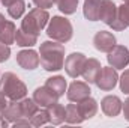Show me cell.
<instances>
[{
  "label": "cell",
  "mask_w": 129,
  "mask_h": 128,
  "mask_svg": "<svg viewBox=\"0 0 129 128\" xmlns=\"http://www.w3.org/2000/svg\"><path fill=\"white\" fill-rule=\"evenodd\" d=\"M41 65L48 72L63 69L64 65V45L57 41H44L39 47Z\"/></svg>",
  "instance_id": "1"
},
{
  "label": "cell",
  "mask_w": 129,
  "mask_h": 128,
  "mask_svg": "<svg viewBox=\"0 0 129 128\" xmlns=\"http://www.w3.org/2000/svg\"><path fill=\"white\" fill-rule=\"evenodd\" d=\"M0 92L8 96V99L20 101L27 96V86L14 72H5L0 77Z\"/></svg>",
  "instance_id": "2"
},
{
  "label": "cell",
  "mask_w": 129,
  "mask_h": 128,
  "mask_svg": "<svg viewBox=\"0 0 129 128\" xmlns=\"http://www.w3.org/2000/svg\"><path fill=\"white\" fill-rule=\"evenodd\" d=\"M45 33H47V36L50 39L62 42V44H66V42H69L72 39L74 27H72V23L66 17L54 15L53 18H50Z\"/></svg>",
  "instance_id": "3"
},
{
  "label": "cell",
  "mask_w": 129,
  "mask_h": 128,
  "mask_svg": "<svg viewBox=\"0 0 129 128\" xmlns=\"http://www.w3.org/2000/svg\"><path fill=\"white\" fill-rule=\"evenodd\" d=\"M50 21V14L47 9H41V8H33L32 11H29V14H26L21 20V27L24 32L33 33V35H39L44 30V27H47Z\"/></svg>",
  "instance_id": "4"
},
{
  "label": "cell",
  "mask_w": 129,
  "mask_h": 128,
  "mask_svg": "<svg viewBox=\"0 0 129 128\" xmlns=\"http://www.w3.org/2000/svg\"><path fill=\"white\" fill-rule=\"evenodd\" d=\"M119 83V74H117V69L113 68V66H102L101 69V74L98 75L96 78V84L98 89L104 91V92H110L113 91Z\"/></svg>",
  "instance_id": "5"
},
{
  "label": "cell",
  "mask_w": 129,
  "mask_h": 128,
  "mask_svg": "<svg viewBox=\"0 0 129 128\" xmlns=\"http://www.w3.org/2000/svg\"><path fill=\"white\" fill-rule=\"evenodd\" d=\"M87 57L83 54V53H71L69 56H66L64 59V71L66 74L71 77V78H78L83 72V68H84V63H86Z\"/></svg>",
  "instance_id": "6"
},
{
  "label": "cell",
  "mask_w": 129,
  "mask_h": 128,
  "mask_svg": "<svg viewBox=\"0 0 129 128\" xmlns=\"http://www.w3.org/2000/svg\"><path fill=\"white\" fill-rule=\"evenodd\" d=\"M107 60L108 65L116 68V69H125L129 65V48H126L125 45H114V48L107 53Z\"/></svg>",
  "instance_id": "7"
},
{
  "label": "cell",
  "mask_w": 129,
  "mask_h": 128,
  "mask_svg": "<svg viewBox=\"0 0 129 128\" xmlns=\"http://www.w3.org/2000/svg\"><path fill=\"white\" fill-rule=\"evenodd\" d=\"M90 84L87 81H80V80H74L69 88L66 89V96L71 102H80L84 98L90 96Z\"/></svg>",
  "instance_id": "8"
},
{
  "label": "cell",
  "mask_w": 129,
  "mask_h": 128,
  "mask_svg": "<svg viewBox=\"0 0 129 128\" xmlns=\"http://www.w3.org/2000/svg\"><path fill=\"white\" fill-rule=\"evenodd\" d=\"M17 63L20 68L27 69V71H33L41 65V59H39V51H35L32 48H26L21 50L17 54Z\"/></svg>",
  "instance_id": "9"
},
{
  "label": "cell",
  "mask_w": 129,
  "mask_h": 128,
  "mask_svg": "<svg viewBox=\"0 0 129 128\" xmlns=\"http://www.w3.org/2000/svg\"><path fill=\"white\" fill-rule=\"evenodd\" d=\"M116 44H117V39H116V36L111 32L99 30L93 36V47L96 48L98 51H101V53H110L114 48Z\"/></svg>",
  "instance_id": "10"
},
{
  "label": "cell",
  "mask_w": 129,
  "mask_h": 128,
  "mask_svg": "<svg viewBox=\"0 0 129 128\" xmlns=\"http://www.w3.org/2000/svg\"><path fill=\"white\" fill-rule=\"evenodd\" d=\"M122 105H123V101L117 95H107L101 99V110L108 118L119 116V113L122 112Z\"/></svg>",
  "instance_id": "11"
},
{
  "label": "cell",
  "mask_w": 129,
  "mask_h": 128,
  "mask_svg": "<svg viewBox=\"0 0 129 128\" xmlns=\"http://www.w3.org/2000/svg\"><path fill=\"white\" fill-rule=\"evenodd\" d=\"M33 99H35V102H36L39 107L47 109V107H50L51 104L57 102V101H59V96L56 95L54 92H51V91L44 84V86L35 89V92H33Z\"/></svg>",
  "instance_id": "12"
},
{
  "label": "cell",
  "mask_w": 129,
  "mask_h": 128,
  "mask_svg": "<svg viewBox=\"0 0 129 128\" xmlns=\"http://www.w3.org/2000/svg\"><path fill=\"white\" fill-rule=\"evenodd\" d=\"M101 69H102L101 62H99L98 59H95V57H89V59L86 60V63H84L83 72H81L84 81H87L89 84H95L98 75L101 74Z\"/></svg>",
  "instance_id": "13"
},
{
  "label": "cell",
  "mask_w": 129,
  "mask_h": 128,
  "mask_svg": "<svg viewBox=\"0 0 129 128\" xmlns=\"http://www.w3.org/2000/svg\"><path fill=\"white\" fill-rule=\"evenodd\" d=\"M117 6L113 0H104L102 6H101V14H99V20L102 23H105L107 26H111L116 20H117Z\"/></svg>",
  "instance_id": "14"
},
{
  "label": "cell",
  "mask_w": 129,
  "mask_h": 128,
  "mask_svg": "<svg viewBox=\"0 0 129 128\" xmlns=\"http://www.w3.org/2000/svg\"><path fill=\"white\" fill-rule=\"evenodd\" d=\"M78 104V110H80V113H81V116H83V119L84 121H87V119H92L93 116H96L98 113V101L95 98H92V96H87V98H84L83 101H80V102H77Z\"/></svg>",
  "instance_id": "15"
},
{
  "label": "cell",
  "mask_w": 129,
  "mask_h": 128,
  "mask_svg": "<svg viewBox=\"0 0 129 128\" xmlns=\"http://www.w3.org/2000/svg\"><path fill=\"white\" fill-rule=\"evenodd\" d=\"M104 0H84L83 5V14L86 20L89 21H99V14H101V6Z\"/></svg>",
  "instance_id": "16"
},
{
  "label": "cell",
  "mask_w": 129,
  "mask_h": 128,
  "mask_svg": "<svg viewBox=\"0 0 129 128\" xmlns=\"http://www.w3.org/2000/svg\"><path fill=\"white\" fill-rule=\"evenodd\" d=\"M45 86H47L51 92H54L59 98L63 96L64 92H66V89H68V83H66V80H64L63 75H53V77H48L47 81H45Z\"/></svg>",
  "instance_id": "17"
},
{
  "label": "cell",
  "mask_w": 129,
  "mask_h": 128,
  "mask_svg": "<svg viewBox=\"0 0 129 128\" xmlns=\"http://www.w3.org/2000/svg\"><path fill=\"white\" fill-rule=\"evenodd\" d=\"M48 110V116H50V124L53 125H62L64 122V113H66V107L62 105L59 101L51 104L50 107H47Z\"/></svg>",
  "instance_id": "18"
},
{
  "label": "cell",
  "mask_w": 129,
  "mask_h": 128,
  "mask_svg": "<svg viewBox=\"0 0 129 128\" xmlns=\"http://www.w3.org/2000/svg\"><path fill=\"white\" fill-rule=\"evenodd\" d=\"M2 115H3V118H5L9 124H14L17 119L23 118L21 107H20V101H12V99H9V102H8V105H6V109L2 112Z\"/></svg>",
  "instance_id": "19"
},
{
  "label": "cell",
  "mask_w": 129,
  "mask_h": 128,
  "mask_svg": "<svg viewBox=\"0 0 129 128\" xmlns=\"http://www.w3.org/2000/svg\"><path fill=\"white\" fill-rule=\"evenodd\" d=\"M15 44L18 47H23V48H32L33 45L38 44V35L27 33L23 29H18L15 33Z\"/></svg>",
  "instance_id": "20"
},
{
  "label": "cell",
  "mask_w": 129,
  "mask_h": 128,
  "mask_svg": "<svg viewBox=\"0 0 129 128\" xmlns=\"http://www.w3.org/2000/svg\"><path fill=\"white\" fill-rule=\"evenodd\" d=\"M15 33H17V27H15L14 21L6 20L3 23L2 29H0V41L8 44V45H11V44L15 42Z\"/></svg>",
  "instance_id": "21"
},
{
  "label": "cell",
  "mask_w": 129,
  "mask_h": 128,
  "mask_svg": "<svg viewBox=\"0 0 129 128\" xmlns=\"http://www.w3.org/2000/svg\"><path fill=\"white\" fill-rule=\"evenodd\" d=\"M83 116L78 110V104H68L64 113V122L69 125H80L83 122Z\"/></svg>",
  "instance_id": "22"
},
{
  "label": "cell",
  "mask_w": 129,
  "mask_h": 128,
  "mask_svg": "<svg viewBox=\"0 0 129 128\" xmlns=\"http://www.w3.org/2000/svg\"><path fill=\"white\" fill-rule=\"evenodd\" d=\"M20 107H21V113L24 118H32L33 115L39 110V105L35 102L33 98H23L20 99Z\"/></svg>",
  "instance_id": "23"
},
{
  "label": "cell",
  "mask_w": 129,
  "mask_h": 128,
  "mask_svg": "<svg viewBox=\"0 0 129 128\" xmlns=\"http://www.w3.org/2000/svg\"><path fill=\"white\" fill-rule=\"evenodd\" d=\"M24 12H26V2L24 0H15L12 5L8 6V14L14 20L21 18L24 15Z\"/></svg>",
  "instance_id": "24"
},
{
  "label": "cell",
  "mask_w": 129,
  "mask_h": 128,
  "mask_svg": "<svg viewBox=\"0 0 129 128\" xmlns=\"http://www.w3.org/2000/svg\"><path fill=\"white\" fill-rule=\"evenodd\" d=\"M30 119V124L32 127H42V125H47L50 124V116H48V110L47 109H39Z\"/></svg>",
  "instance_id": "25"
},
{
  "label": "cell",
  "mask_w": 129,
  "mask_h": 128,
  "mask_svg": "<svg viewBox=\"0 0 129 128\" xmlns=\"http://www.w3.org/2000/svg\"><path fill=\"white\" fill-rule=\"evenodd\" d=\"M57 8L59 11L64 14V15H72L77 12V8H78V0H60L57 3Z\"/></svg>",
  "instance_id": "26"
},
{
  "label": "cell",
  "mask_w": 129,
  "mask_h": 128,
  "mask_svg": "<svg viewBox=\"0 0 129 128\" xmlns=\"http://www.w3.org/2000/svg\"><path fill=\"white\" fill-rule=\"evenodd\" d=\"M119 86L123 94L129 95V69H125L122 75H119Z\"/></svg>",
  "instance_id": "27"
},
{
  "label": "cell",
  "mask_w": 129,
  "mask_h": 128,
  "mask_svg": "<svg viewBox=\"0 0 129 128\" xmlns=\"http://www.w3.org/2000/svg\"><path fill=\"white\" fill-rule=\"evenodd\" d=\"M117 14H119V18L126 24V27H129V3H123L117 6Z\"/></svg>",
  "instance_id": "28"
},
{
  "label": "cell",
  "mask_w": 129,
  "mask_h": 128,
  "mask_svg": "<svg viewBox=\"0 0 129 128\" xmlns=\"http://www.w3.org/2000/svg\"><path fill=\"white\" fill-rule=\"evenodd\" d=\"M9 57H11V47L0 41V63L6 62Z\"/></svg>",
  "instance_id": "29"
},
{
  "label": "cell",
  "mask_w": 129,
  "mask_h": 128,
  "mask_svg": "<svg viewBox=\"0 0 129 128\" xmlns=\"http://www.w3.org/2000/svg\"><path fill=\"white\" fill-rule=\"evenodd\" d=\"M32 2L36 8H41V9H50L54 5L53 0H32Z\"/></svg>",
  "instance_id": "30"
},
{
  "label": "cell",
  "mask_w": 129,
  "mask_h": 128,
  "mask_svg": "<svg viewBox=\"0 0 129 128\" xmlns=\"http://www.w3.org/2000/svg\"><path fill=\"white\" fill-rule=\"evenodd\" d=\"M14 127L17 128V127H32V124H30V119L29 118H20V119H17L14 124H12Z\"/></svg>",
  "instance_id": "31"
},
{
  "label": "cell",
  "mask_w": 129,
  "mask_h": 128,
  "mask_svg": "<svg viewBox=\"0 0 129 128\" xmlns=\"http://www.w3.org/2000/svg\"><path fill=\"white\" fill-rule=\"evenodd\" d=\"M122 112H123L125 119L129 122V96L125 99V102H123V105H122Z\"/></svg>",
  "instance_id": "32"
},
{
  "label": "cell",
  "mask_w": 129,
  "mask_h": 128,
  "mask_svg": "<svg viewBox=\"0 0 129 128\" xmlns=\"http://www.w3.org/2000/svg\"><path fill=\"white\" fill-rule=\"evenodd\" d=\"M8 102H9V101H8V96L5 95V94H2V92H0V115H2V112L6 109Z\"/></svg>",
  "instance_id": "33"
},
{
  "label": "cell",
  "mask_w": 129,
  "mask_h": 128,
  "mask_svg": "<svg viewBox=\"0 0 129 128\" xmlns=\"http://www.w3.org/2000/svg\"><path fill=\"white\" fill-rule=\"evenodd\" d=\"M9 127V122L3 118V115H0V128H8Z\"/></svg>",
  "instance_id": "34"
},
{
  "label": "cell",
  "mask_w": 129,
  "mask_h": 128,
  "mask_svg": "<svg viewBox=\"0 0 129 128\" xmlns=\"http://www.w3.org/2000/svg\"><path fill=\"white\" fill-rule=\"evenodd\" d=\"M14 2H15V0H2V3H3V5H5V6H6V8H8V6H9V5H12V3H14Z\"/></svg>",
  "instance_id": "35"
},
{
  "label": "cell",
  "mask_w": 129,
  "mask_h": 128,
  "mask_svg": "<svg viewBox=\"0 0 129 128\" xmlns=\"http://www.w3.org/2000/svg\"><path fill=\"white\" fill-rule=\"evenodd\" d=\"M6 20H5V15L3 14H0V29H2V26H3V23H5Z\"/></svg>",
  "instance_id": "36"
},
{
  "label": "cell",
  "mask_w": 129,
  "mask_h": 128,
  "mask_svg": "<svg viewBox=\"0 0 129 128\" xmlns=\"http://www.w3.org/2000/svg\"><path fill=\"white\" fill-rule=\"evenodd\" d=\"M53 2H54V3H59V2H60V0H53Z\"/></svg>",
  "instance_id": "37"
},
{
  "label": "cell",
  "mask_w": 129,
  "mask_h": 128,
  "mask_svg": "<svg viewBox=\"0 0 129 128\" xmlns=\"http://www.w3.org/2000/svg\"><path fill=\"white\" fill-rule=\"evenodd\" d=\"M123 3H129V0H123Z\"/></svg>",
  "instance_id": "38"
},
{
  "label": "cell",
  "mask_w": 129,
  "mask_h": 128,
  "mask_svg": "<svg viewBox=\"0 0 129 128\" xmlns=\"http://www.w3.org/2000/svg\"><path fill=\"white\" fill-rule=\"evenodd\" d=\"M0 3H2V0H0Z\"/></svg>",
  "instance_id": "39"
}]
</instances>
